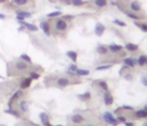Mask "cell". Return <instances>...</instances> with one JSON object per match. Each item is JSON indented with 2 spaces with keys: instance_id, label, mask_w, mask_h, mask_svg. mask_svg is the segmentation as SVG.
<instances>
[{
  "instance_id": "15",
  "label": "cell",
  "mask_w": 147,
  "mask_h": 126,
  "mask_svg": "<svg viewBox=\"0 0 147 126\" xmlns=\"http://www.w3.org/2000/svg\"><path fill=\"white\" fill-rule=\"evenodd\" d=\"M108 50L110 53H114V54H116V53H121L123 50V46L117 45V44H110L108 46Z\"/></svg>"
},
{
  "instance_id": "22",
  "label": "cell",
  "mask_w": 147,
  "mask_h": 126,
  "mask_svg": "<svg viewBox=\"0 0 147 126\" xmlns=\"http://www.w3.org/2000/svg\"><path fill=\"white\" fill-rule=\"evenodd\" d=\"M67 56H68L69 58H70L71 61H73L74 63L77 62V58H78V54H77L75 50H68L67 52Z\"/></svg>"
},
{
  "instance_id": "23",
  "label": "cell",
  "mask_w": 147,
  "mask_h": 126,
  "mask_svg": "<svg viewBox=\"0 0 147 126\" xmlns=\"http://www.w3.org/2000/svg\"><path fill=\"white\" fill-rule=\"evenodd\" d=\"M135 116L137 117V118H147V110H145V109H140V110H137L135 111Z\"/></svg>"
},
{
  "instance_id": "16",
  "label": "cell",
  "mask_w": 147,
  "mask_h": 126,
  "mask_svg": "<svg viewBox=\"0 0 147 126\" xmlns=\"http://www.w3.org/2000/svg\"><path fill=\"white\" fill-rule=\"evenodd\" d=\"M124 13H125V15L128 16L129 18H131V20H133V21H139V20H141L143 18V16H140V15H138L137 13H135V12H129V10H124Z\"/></svg>"
},
{
  "instance_id": "48",
  "label": "cell",
  "mask_w": 147,
  "mask_h": 126,
  "mask_svg": "<svg viewBox=\"0 0 147 126\" xmlns=\"http://www.w3.org/2000/svg\"><path fill=\"white\" fill-rule=\"evenodd\" d=\"M145 110H147V104H146V106H145Z\"/></svg>"
},
{
  "instance_id": "17",
  "label": "cell",
  "mask_w": 147,
  "mask_h": 126,
  "mask_svg": "<svg viewBox=\"0 0 147 126\" xmlns=\"http://www.w3.org/2000/svg\"><path fill=\"white\" fill-rule=\"evenodd\" d=\"M105 31H106V26L103 25L102 23H99L98 22L97 24H95V34H97V36H99V37L102 36Z\"/></svg>"
},
{
  "instance_id": "24",
  "label": "cell",
  "mask_w": 147,
  "mask_h": 126,
  "mask_svg": "<svg viewBox=\"0 0 147 126\" xmlns=\"http://www.w3.org/2000/svg\"><path fill=\"white\" fill-rule=\"evenodd\" d=\"M20 109H21V111L22 112H28L29 111V104H28V102L26 101H24V100H22V101H20Z\"/></svg>"
},
{
  "instance_id": "37",
  "label": "cell",
  "mask_w": 147,
  "mask_h": 126,
  "mask_svg": "<svg viewBox=\"0 0 147 126\" xmlns=\"http://www.w3.org/2000/svg\"><path fill=\"white\" fill-rule=\"evenodd\" d=\"M140 81H141V84H143L144 86L147 87V75H144V76H141Z\"/></svg>"
},
{
  "instance_id": "11",
  "label": "cell",
  "mask_w": 147,
  "mask_h": 126,
  "mask_svg": "<svg viewBox=\"0 0 147 126\" xmlns=\"http://www.w3.org/2000/svg\"><path fill=\"white\" fill-rule=\"evenodd\" d=\"M31 83H32V79H31L30 77L23 78L20 84V90H28V88L31 86Z\"/></svg>"
},
{
  "instance_id": "43",
  "label": "cell",
  "mask_w": 147,
  "mask_h": 126,
  "mask_svg": "<svg viewBox=\"0 0 147 126\" xmlns=\"http://www.w3.org/2000/svg\"><path fill=\"white\" fill-rule=\"evenodd\" d=\"M124 124H125V126H135V123L133 122H125Z\"/></svg>"
},
{
  "instance_id": "25",
  "label": "cell",
  "mask_w": 147,
  "mask_h": 126,
  "mask_svg": "<svg viewBox=\"0 0 147 126\" xmlns=\"http://www.w3.org/2000/svg\"><path fill=\"white\" fill-rule=\"evenodd\" d=\"M135 24L143 32H147V22H140V21H135Z\"/></svg>"
},
{
  "instance_id": "7",
  "label": "cell",
  "mask_w": 147,
  "mask_h": 126,
  "mask_svg": "<svg viewBox=\"0 0 147 126\" xmlns=\"http://www.w3.org/2000/svg\"><path fill=\"white\" fill-rule=\"evenodd\" d=\"M39 26H40V29L46 36H50L51 34V23L50 22H47V21H41V22L39 23Z\"/></svg>"
},
{
  "instance_id": "50",
  "label": "cell",
  "mask_w": 147,
  "mask_h": 126,
  "mask_svg": "<svg viewBox=\"0 0 147 126\" xmlns=\"http://www.w3.org/2000/svg\"><path fill=\"white\" fill-rule=\"evenodd\" d=\"M55 126H62V125H55Z\"/></svg>"
},
{
  "instance_id": "10",
  "label": "cell",
  "mask_w": 147,
  "mask_h": 126,
  "mask_svg": "<svg viewBox=\"0 0 147 126\" xmlns=\"http://www.w3.org/2000/svg\"><path fill=\"white\" fill-rule=\"evenodd\" d=\"M31 17V13L25 12V10H17L16 12V18L18 21H24L25 18Z\"/></svg>"
},
{
  "instance_id": "39",
  "label": "cell",
  "mask_w": 147,
  "mask_h": 126,
  "mask_svg": "<svg viewBox=\"0 0 147 126\" xmlns=\"http://www.w3.org/2000/svg\"><path fill=\"white\" fill-rule=\"evenodd\" d=\"M116 119L118 123H125L127 122V117H124V116H118Z\"/></svg>"
},
{
  "instance_id": "42",
  "label": "cell",
  "mask_w": 147,
  "mask_h": 126,
  "mask_svg": "<svg viewBox=\"0 0 147 126\" xmlns=\"http://www.w3.org/2000/svg\"><path fill=\"white\" fill-rule=\"evenodd\" d=\"M124 79H127V80H129V81H131V80H132V75H131V73H125L124 75Z\"/></svg>"
},
{
  "instance_id": "8",
  "label": "cell",
  "mask_w": 147,
  "mask_h": 126,
  "mask_svg": "<svg viewBox=\"0 0 147 126\" xmlns=\"http://www.w3.org/2000/svg\"><path fill=\"white\" fill-rule=\"evenodd\" d=\"M70 120L74 124H82V123L85 122V118L81 114H75V115H71L70 116Z\"/></svg>"
},
{
  "instance_id": "9",
  "label": "cell",
  "mask_w": 147,
  "mask_h": 126,
  "mask_svg": "<svg viewBox=\"0 0 147 126\" xmlns=\"http://www.w3.org/2000/svg\"><path fill=\"white\" fill-rule=\"evenodd\" d=\"M39 119H40L43 126H53L50 122V117L46 112H40L39 114Z\"/></svg>"
},
{
  "instance_id": "14",
  "label": "cell",
  "mask_w": 147,
  "mask_h": 126,
  "mask_svg": "<svg viewBox=\"0 0 147 126\" xmlns=\"http://www.w3.org/2000/svg\"><path fill=\"white\" fill-rule=\"evenodd\" d=\"M123 62H124V65L129 66V68H135V66L137 65V58H133V57H124Z\"/></svg>"
},
{
  "instance_id": "29",
  "label": "cell",
  "mask_w": 147,
  "mask_h": 126,
  "mask_svg": "<svg viewBox=\"0 0 147 126\" xmlns=\"http://www.w3.org/2000/svg\"><path fill=\"white\" fill-rule=\"evenodd\" d=\"M98 86L100 87L103 92H107V91H108V84H107V81H105V80H99Z\"/></svg>"
},
{
  "instance_id": "45",
  "label": "cell",
  "mask_w": 147,
  "mask_h": 126,
  "mask_svg": "<svg viewBox=\"0 0 147 126\" xmlns=\"http://www.w3.org/2000/svg\"><path fill=\"white\" fill-rule=\"evenodd\" d=\"M5 18H6V15L0 14V20H5Z\"/></svg>"
},
{
  "instance_id": "26",
  "label": "cell",
  "mask_w": 147,
  "mask_h": 126,
  "mask_svg": "<svg viewBox=\"0 0 147 126\" xmlns=\"http://www.w3.org/2000/svg\"><path fill=\"white\" fill-rule=\"evenodd\" d=\"M75 73H76V76L84 77V76H89V75H90V71L86 70V69H79V68H78Z\"/></svg>"
},
{
  "instance_id": "51",
  "label": "cell",
  "mask_w": 147,
  "mask_h": 126,
  "mask_svg": "<svg viewBox=\"0 0 147 126\" xmlns=\"http://www.w3.org/2000/svg\"><path fill=\"white\" fill-rule=\"evenodd\" d=\"M89 126H91V125H89Z\"/></svg>"
},
{
  "instance_id": "31",
  "label": "cell",
  "mask_w": 147,
  "mask_h": 126,
  "mask_svg": "<svg viewBox=\"0 0 147 126\" xmlns=\"http://www.w3.org/2000/svg\"><path fill=\"white\" fill-rule=\"evenodd\" d=\"M113 66V64H105V65H98L95 68L97 71H101V70H107V69H110Z\"/></svg>"
},
{
  "instance_id": "49",
  "label": "cell",
  "mask_w": 147,
  "mask_h": 126,
  "mask_svg": "<svg viewBox=\"0 0 147 126\" xmlns=\"http://www.w3.org/2000/svg\"><path fill=\"white\" fill-rule=\"evenodd\" d=\"M144 126H147V123H145V125H144Z\"/></svg>"
},
{
  "instance_id": "1",
  "label": "cell",
  "mask_w": 147,
  "mask_h": 126,
  "mask_svg": "<svg viewBox=\"0 0 147 126\" xmlns=\"http://www.w3.org/2000/svg\"><path fill=\"white\" fill-rule=\"evenodd\" d=\"M54 29L57 30L58 32H65L67 31V29H68V22H67L66 20H63L62 17H59L57 20L54 21Z\"/></svg>"
},
{
  "instance_id": "18",
  "label": "cell",
  "mask_w": 147,
  "mask_h": 126,
  "mask_svg": "<svg viewBox=\"0 0 147 126\" xmlns=\"http://www.w3.org/2000/svg\"><path fill=\"white\" fill-rule=\"evenodd\" d=\"M124 47H125V49H127L128 52H131V53L138 52V49H139V46H138V45L133 44V42H127Z\"/></svg>"
},
{
  "instance_id": "5",
  "label": "cell",
  "mask_w": 147,
  "mask_h": 126,
  "mask_svg": "<svg viewBox=\"0 0 147 126\" xmlns=\"http://www.w3.org/2000/svg\"><path fill=\"white\" fill-rule=\"evenodd\" d=\"M23 96V90H18L16 91V92L14 93V94L12 95V98L9 99V101H8V107L9 108H13V103L14 102H16L17 100H20L21 98Z\"/></svg>"
},
{
  "instance_id": "34",
  "label": "cell",
  "mask_w": 147,
  "mask_h": 126,
  "mask_svg": "<svg viewBox=\"0 0 147 126\" xmlns=\"http://www.w3.org/2000/svg\"><path fill=\"white\" fill-rule=\"evenodd\" d=\"M61 15H62V13L61 12H52V13H50V14H47V17L48 18H54V17H60Z\"/></svg>"
},
{
  "instance_id": "12",
  "label": "cell",
  "mask_w": 147,
  "mask_h": 126,
  "mask_svg": "<svg viewBox=\"0 0 147 126\" xmlns=\"http://www.w3.org/2000/svg\"><path fill=\"white\" fill-rule=\"evenodd\" d=\"M103 102H105L106 106H111L114 103V96L108 91L105 92V94H103Z\"/></svg>"
},
{
  "instance_id": "47",
  "label": "cell",
  "mask_w": 147,
  "mask_h": 126,
  "mask_svg": "<svg viewBox=\"0 0 147 126\" xmlns=\"http://www.w3.org/2000/svg\"><path fill=\"white\" fill-rule=\"evenodd\" d=\"M7 0H0V4H4V2H6Z\"/></svg>"
},
{
  "instance_id": "30",
  "label": "cell",
  "mask_w": 147,
  "mask_h": 126,
  "mask_svg": "<svg viewBox=\"0 0 147 126\" xmlns=\"http://www.w3.org/2000/svg\"><path fill=\"white\" fill-rule=\"evenodd\" d=\"M71 2L73 6H76V7H81L83 5H85V1L84 0H69Z\"/></svg>"
},
{
  "instance_id": "38",
  "label": "cell",
  "mask_w": 147,
  "mask_h": 126,
  "mask_svg": "<svg viewBox=\"0 0 147 126\" xmlns=\"http://www.w3.org/2000/svg\"><path fill=\"white\" fill-rule=\"evenodd\" d=\"M121 109H122V110H127V111H133V110H135V108L131 107V106H123Z\"/></svg>"
},
{
  "instance_id": "13",
  "label": "cell",
  "mask_w": 147,
  "mask_h": 126,
  "mask_svg": "<svg viewBox=\"0 0 147 126\" xmlns=\"http://www.w3.org/2000/svg\"><path fill=\"white\" fill-rule=\"evenodd\" d=\"M18 23H20L21 25L24 26L26 30H29V31H31V32H37V31H38V28H37V26L34 25V24L28 23V22H25V21H20Z\"/></svg>"
},
{
  "instance_id": "3",
  "label": "cell",
  "mask_w": 147,
  "mask_h": 126,
  "mask_svg": "<svg viewBox=\"0 0 147 126\" xmlns=\"http://www.w3.org/2000/svg\"><path fill=\"white\" fill-rule=\"evenodd\" d=\"M70 84H73V81L68 77H58L57 80H55V85L59 88H65L67 86H69Z\"/></svg>"
},
{
  "instance_id": "21",
  "label": "cell",
  "mask_w": 147,
  "mask_h": 126,
  "mask_svg": "<svg viewBox=\"0 0 147 126\" xmlns=\"http://www.w3.org/2000/svg\"><path fill=\"white\" fill-rule=\"evenodd\" d=\"M12 5L14 6H17V7H23V6H26L29 4V0H12Z\"/></svg>"
},
{
  "instance_id": "44",
  "label": "cell",
  "mask_w": 147,
  "mask_h": 126,
  "mask_svg": "<svg viewBox=\"0 0 147 126\" xmlns=\"http://www.w3.org/2000/svg\"><path fill=\"white\" fill-rule=\"evenodd\" d=\"M24 30H25V28H24V26H23V25H21L20 28H18V32H23Z\"/></svg>"
},
{
  "instance_id": "40",
  "label": "cell",
  "mask_w": 147,
  "mask_h": 126,
  "mask_svg": "<svg viewBox=\"0 0 147 126\" xmlns=\"http://www.w3.org/2000/svg\"><path fill=\"white\" fill-rule=\"evenodd\" d=\"M78 69V66L76 65V63H74V64H71L70 66H69V70L70 71H74V72H76V70Z\"/></svg>"
},
{
  "instance_id": "6",
  "label": "cell",
  "mask_w": 147,
  "mask_h": 126,
  "mask_svg": "<svg viewBox=\"0 0 147 126\" xmlns=\"http://www.w3.org/2000/svg\"><path fill=\"white\" fill-rule=\"evenodd\" d=\"M129 8H130L131 12H135V13H140L141 12V5L139 1H137V0H131L129 2Z\"/></svg>"
},
{
  "instance_id": "46",
  "label": "cell",
  "mask_w": 147,
  "mask_h": 126,
  "mask_svg": "<svg viewBox=\"0 0 147 126\" xmlns=\"http://www.w3.org/2000/svg\"><path fill=\"white\" fill-rule=\"evenodd\" d=\"M145 65L147 66V55H145Z\"/></svg>"
},
{
  "instance_id": "20",
  "label": "cell",
  "mask_w": 147,
  "mask_h": 126,
  "mask_svg": "<svg viewBox=\"0 0 147 126\" xmlns=\"http://www.w3.org/2000/svg\"><path fill=\"white\" fill-rule=\"evenodd\" d=\"M93 5L98 8H103L108 5V0H93Z\"/></svg>"
},
{
  "instance_id": "27",
  "label": "cell",
  "mask_w": 147,
  "mask_h": 126,
  "mask_svg": "<svg viewBox=\"0 0 147 126\" xmlns=\"http://www.w3.org/2000/svg\"><path fill=\"white\" fill-rule=\"evenodd\" d=\"M5 112H6V114H10L12 116H15L16 118H20V117H21V112L17 111V110H15V109H13V108L7 109V110H5Z\"/></svg>"
},
{
  "instance_id": "32",
  "label": "cell",
  "mask_w": 147,
  "mask_h": 126,
  "mask_svg": "<svg viewBox=\"0 0 147 126\" xmlns=\"http://www.w3.org/2000/svg\"><path fill=\"white\" fill-rule=\"evenodd\" d=\"M20 58H21V60H23L24 62L29 63V64H31V62H32V61H31V57L28 54H22V55L20 56Z\"/></svg>"
},
{
  "instance_id": "19",
  "label": "cell",
  "mask_w": 147,
  "mask_h": 126,
  "mask_svg": "<svg viewBox=\"0 0 147 126\" xmlns=\"http://www.w3.org/2000/svg\"><path fill=\"white\" fill-rule=\"evenodd\" d=\"M97 53L99 55H107L109 53L108 50V47L106 46V45H99V46L97 47Z\"/></svg>"
},
{
  "instance_id": "36",
  "label": "cell",
  "mask_w": 147,
  "mask_h": 126,
  "mask_svg": "<svg viewBox=\"0 0 147 126\" xmlns=\"http://www.w3.org/2000/svg\"><path fill=\"white\" fill-rule=\"evenodd\" d=\"M30 78L31 79H39V78H40V75H39V73H37V72H34V71H31L30 72Z\"/></svg>"
},
{
  "instance_id": "28",
  "label": "cell",
  "mask_w": 147,
  "mask_h": 126,
  "mask_svg": "<svg viewBox=\"0 0 147 126\" xmlns=\"http://www.w3.org/2000/svg\"><path fill=\"white\" fill-rule=\"evenodd\" d=\"M91 99V93L90 92H85L83 94H79L78 95V100L81 101H89Z\"/></svg>"
},
{
  "instance_id": "35",
  "label": "cell",
  "mask_w": 147,
  "mask_h": 126,
  "mask_svg": "<svg viewBox=\"0 0 147 126\" xmlns=\"http://www.w3.org/2000/svg\"><path fill=\"white\" fill-rule=\"evenodd\" d=\"M113 23L116 24V25H118V26H122V28H125V26H127V23L123 22V21H121V20H117V18L113 21Z\"/></svg>"
},
{
  "instance_id": "41",
  "label": "cell",
  "mask_w": 147,
  "mask_h": 126,
  "mask_svg": "<svg viewBox=\"0 0 147 126\" xmlns=\"http://www.w3.org/2000/svg\"><path fill=\"white\" fill-rule=\"evenodd\" d=\"M74 17H75V16L74 15H63V20H69V21H71V20H74Z\"/></svg>"
},
{
  "instance_id": "2",
  "label": "cell",
  "mask_w": 147,
  "mask_h": 126,
  "mask_svg": "<svg viewBox=\"0 0 147 126\" xmlns=\"http://www.w3.org/2000/svg\"><path fill=\"white\" fill-rule=\"evenodd\" d=\"M29 65H30V64L24 62L23 60L16 61V62L14 63V70L16 72H25L29 70Z\"/></svg>"
},
{
  "instance_id": "4",
  "label": "cell",
  "mask_w": 147,
  "mask_h": 126,
  "mask_svg": "<svg viewBox=\"0 0 147 126\" xmlns=\"http://www.w3.org/2000/svg\"><path fill=\"white\" fill-rule=\"evenodd\" d=\"M102 118L105 120V123H107L108 125H111V126H116L118 124V122H117V119L114 117V115L111 114V112H105V114L102 115Z\"/></svg>"
},
{
  "instance_id": "33",
  "label": "cell",
  "mask_w": 147,
  "mask_h": 126,
  "mask_svg": "<svg viewBox=\"0 0 147 126\" xmlns=\"http://www.w3.org/2000/svg\"><path fill=\"white\" fill-rule=\"evenodd\" d=\"M137 64H138V65H140V66L145 65V55H140L137 58Z\"/></svg>"
}]
</instances>
